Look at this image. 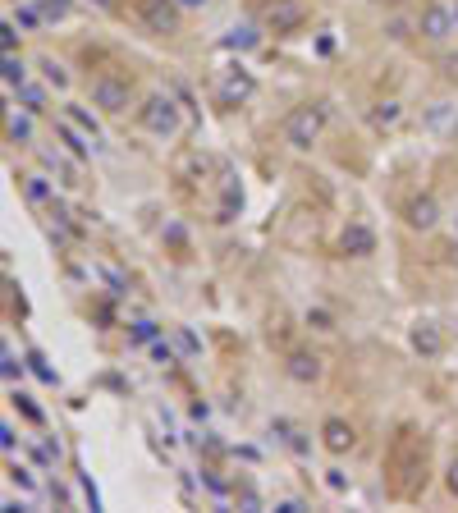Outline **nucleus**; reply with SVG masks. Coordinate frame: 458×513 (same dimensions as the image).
<instances>
[{
    "label": "nucleus",
    "instance_id": "412c9836",
    "mask_svg": "<svg viewBox=\"0 0 458 513\" xmlns=\"http://www.w3.org/2000/svg\"><path fill=\"white\" fill-rule=\"evenodd\" d=\"M10 142H33V110L10 115Z\"/></svg>",
    "mask_w": 458,
    "mask_h": 513
},
{
    "label": "nucleus",
    "instance_id": "c9c22d12",
    "mask_svg": "<svg viewBox=\"0 0 458 513\" xmlns=\"http://www.w3.org/2000/svg\"><path fill=\"white\" fill-rule=\"evenodd\" d=\"M449 491H454V495H458V459H454V463H449Z\"/></svg>",
    "mask_w": 458,
    "mask_h": 513
},
{
    "label": "nucleus",
    "instance_id": "f8f14e48",
    "mask_svg": "<svg viewBox=\"0 0 458 513\" xmlns=\"http://www.w3.org/2000/svg\"><path fill=\"white\" fill-rule=\"evenodd\" d=\"M413 349L422 353V358H440V349H445V335H440L436 321H417V326H413Z\"/></svg>",
    "mask_w": 458,
    "mask_h": 513
},
{
    "label": "nucleus",
    "instance_id": "b1692460",
    "mask_svg": "<svg viewBox=\"0 0 458 513\" xmlns=\"http://www.w3.org/2000/svg\"><path fill=\"white\" fill-rule=\"evenodd\" d=\"M19 101H23V110L42 115V110H46V88H28V83H23V88H19Z\"/></svg>",
    "mask_w": 458,
    "mask_h": 513
},
{
    "label": "nucleus",
    "instance_id": "473e14b6",
    "mask_svg": "<svg viewBox=\"0 0 458 513\" xmlns=\"http://www.w3.org/2000/svg\"><path fill=\"white\" fill-rule=\"evenodd\" d=\"M28 362H33V372H37V376H42V381H51V385H55V372H51V367H46V362H42V358H37V353H33V358H28Z\"/></svg>",
    "mask_w": 458,
    "mask_h": 513
},
{
    "label": "nucleus",
    "instance_id": "20e7f679",
    "mask_svg": "<svg viewBox=\"0 0 458 513\" xmlns=\"http://www.w3.org/2000/svg\"><path fill=\"white\" fill-rule=\"evenodd\" d=\"M92 106H97L101 115H124V110L133 106L129 78H120V74H97V78H92Z\"/></svg>",
    "mask_w": 458,
    "mask_h": 513
},
{
    "label": "nucleus",
    "instance_id": "39448f33",
    "mask_svg": "<svg viewBox=\"0 0 458 513\" xmlns=\"http://www.w3.org/2000/svg\"><path fill=\"white\" fill-rule=\"evenodd\" d=\"M262 23H266V33H275V37H294V33H303L307 5L303 0H271L266 14H262Z\"/></svg>",
    "mask_w": 458,
    "mask_h": 513
},
{
    "label": "nucleus",
    "instance_id": "bb28decb",
    "mask_svg": "<svg viewBox=\"0 0 458 513\" xmlns=\"http://www.w3.org/2000/svg\"><path fill=\"white\" fill-rule=\"evenodd\" d=\"M175 344H179V349H184V353H188V358H193V353H197V349H202V344H197V335H193V330H184V326H179V330H175Z\"/></svg>",
    "mask_w": 458,
    "mask_h": 513
},
{
    "label": "nucleus",
    "instance_id": "58836bf2",
    "mask_svg": "<svg viewBox=\"0 0 458 513\" xmlns=\"http://www.w3.org/2000/svg\"><path fill=\"white\" fill-rule=\"evenodd\" d=\"M454 230H458V216H454Z\"/></svg>",
    "mask_w": 458,
    "mask_h": 513
},
{
    "label": "nucleus",
    "instance_id": "423d86ee",
    "mask_svg": "<svg viewBox=\"0 0 458 513\" xmlns=\"http://www.w3.org/2000/svg\"><path fill=\"white\" fill-rule=\"evenodd\" d=\"M417 33L426 37V42H449V37L458 33V19L454 10H449L445 0H431L422 14H417Z\"/></svg>",
    "mask_w": 458,
    "mask_h": 513
},
{
    "label": "nucleus",
    "instance_id": "e433bc0d",
    "mask_svg": "<svg viewBox=\"0 0 458 513\" xmlns=\"http://www.w3.org/2000/svg\"><path fill=\"white\" fill-rule=\"evenodd\" d=\"M184 10H207V0H179Z\"/></svg>",
    "mask_w": 458,
    "mask_h": 513
},
{
    "label": "nucleus",
    "instance_id": "a211bd4d",
    "mask_svg": "<svg viewBox=\"0 0 458 513\" xmlns=\"http://www.w3.org/2000/svg\"><path fill=\"white\" fill-rule=\"evenodd\" d=\"M42 78H46V88H55V92H65V88H69L65 65H60V60H51V55L42 60Z\"/></svg>",
    "mask_w": 458,
    "mask_h": 513
},
{
    "label": "nucleus",
    "instance_id": "9d476101",
    "mask_svg": "<svg viewBox=\"0 0 458 513\" xmlns=\"http://www.w3.org/2000/svg\"><path fill=\"white\" fill-rule=\"evenodd\" d=\"M321 372H326V367H321L317 353L298 349V353H289V358H284V376H289V381H298V385H317Z\"/></svg>",
    "mask_w": 458,
    "mask_h": 513
},
{
    "label": "nucleus",
    "instance_id": "f3484780",
    "mask_svg": "<svg viewBox=\"0 0 458 513\" xmlns=\"http://www.w3.org/2000/svg\"><path fill=\"white\" fill-rule=\"evenodd\" d=\"M14 23H19L23 33H37V28H42V23H46V14H42V0H37V5H19V14H14Z\"/></svg>",
    "mask_w": 458,
    "mask_h": 513
},
{
    "label": "nucleus",
    "instance_id": "f03ea898",
    "mask_svg": "<svg viewBox=\"0 0 458 513\" xmlns=\"http://www.w3.org/2000/svg\"><path fill=\"white\" fill-rule=\"evenodd\" d=\"M138 124L147 133H156V138H175L179 129H184V110H179L175 97H165V92H156V97H147L138 106Z\"/></svg>",
    "mask_w": 458,
    "mask_h": 513
},
{
    "label": "nucleus",
    "instance_id": "ddd939ff",
    "mask_svg": "<svg viewBox=\"0 0 458 513\" xmlns=\"http://www.w3.org/2000/svg\"><path fill=\"white\" fill-rule=\"evenodd\" d=\"M55 133H60V142H65V147L78 156V161H88V156H92V147H88V142H92V133L74 129V120H69V124H55Z\"/></svg>",
    "mask_w": 458,
    "mask_h": 513
},
{
    "label": "nucleus",
    "instance_id": "6ab92c4d",
    "mask_svg": "<svg viewBox=\"0 0 458 513\" xmlns=\"http://www.w3.org/2000/svg\"><path fill=\"white\" fill-rule=\"evenodd\" d=\"M399 115H404L399 101H381V106L371 110V124H376V129H390V124H399Z\"/></svg>",
    "mask_w": 458,
    "mask_h": 513
},
{
    "label": "nucleus",
    "instance_id": "5701e85b",
    "mask_svg": "<svg viewBox=\"0 0 458 513\" xmlns=\"http://www.w3.org/2000/svg\"><path fill=\"white\" fill-rule=\"evenodd\" d=\"M69 120H74V124H78V129H83V133H92V138H97V133H101L97 115H92L88 106H69Z\"/></svg>",
    "mask_w": 458,
    "mask_h": 513
},
{
    "label": "nucleus",
    "instance_id": "dca6fc26",
    "mask_svg": "<svg viewBox=\"0 0 458 513\" xmlns=\"http://www.w3.org/2000/svg\"><path fill=\"white\" fill-rule=\"evenodd\" d=\"M23 83H28V69H23V60H19L14 51H5V88L19 92Z\"/></svg>",
    "mask_w": 458,
    "mask_h": 513
},
{
    "label": "nucleus",
    "instance_id": "ea45409f",
    "mask_svg": "<svg viewBox=\"0 0 458 513\" xmlns=\"http://www.w3.org/2000/svg\"><path fill=\"white\" fill-rule=\"evenodd\" d=\"M454 19H458V10H454Z\"/></svg>",
    "mask_w": 458,
    "mask_h": 513
},
{
    "label": "nucleus",
    "instance_id": "f704fd0d",
    "mask_svg": "<svg viewBox=\"0 0 458 513\" xmlns=\"http://www.w3.org/2000/svg\"><path fill=\"white\" fill-rule=\"evenodd\" d=\"M449 115H454V110H436V115H431V129H445V124H449Z\"/></svg>",
    "mask_w": 458,
    "mask_h": 513
},
{
    "label": "nucleus",
    "instance_id": "c756f323",
    "mask_svg": "<svg viewBox=\"0 0 458 513\" xmlns=\"http://www.w3.org/2000/svg\"><path fill=\"white\" fill-rule=\"evenodd\" d=\"M165 243H170V248H188L184 225H165Z\"/></svg>",
    "mask_w": 458,
    "mask_h": 513
},
{
    "label": "nucleus",
    "instance_id": "72a5a7b5",
    "mask_svg": "<svg viewBox=\"0 0 458 513\" xmlns=\"http://www.w3.org/2000/svg\"><path fill=\"white\" fill-rule=\"evenodd\" d=\"M14 481H19L23 491H33V472H28V468H14Z\"/></svg>",
    "mask_w": 458,
    "mask_h": 513
},
{
    "label": "nucleus",
    "instance_id": "aec40b11",
    "mask_svg": "<svg viewBox=\"0 0 458 513\" xmlns=\"http://www.w3.org/2000/svg\"><path fill=\"white\" fill-rule=\"evenodd\" d=\"M23 197H28L33 207H42V202H51V179L33 175V179H28V184H23Z\"/></svg>",
    "mask_w": 458,
    "mask_h": 513
},
{
    "label": "nucleus",
    "instance_id": "0eeeda50",
    "mask_svg": "<svg viewBox=\"0 0 458 513\" xmlns=\"http://www.w3.org/2000/svg\"><path fill=\"white\" fill-rule=\"evenodd\" d=\"M371 252H376V230H371V225H362V220H353V225H344V230H339V257H353V262H367Z\"/></svg>",
    "mask_w": 458,
    "mask_h": 513
},
{
    "label": "nucleus",
    "instance_id": "393cba45",
    "mask_svg": "<svg viewBox=\"0 0 458 513\" xmlns=\"http://www.w3.org/2000/svg\"><path fill=\"white\" fill-rule=\"evenodd\" d=\"M69 0H42V14H46V23H60V19H69Z\"/></svg>",
    "mask_w": 458,
    "mask_h": 513
},
{
    "label": "nucleus",
    "instance_id": "c85d7f7f",
    "mask_svg": "<svg viewBox=\"0 0 458 513\" xmlns=\"http://www.w3.org/2000/svg\"><path fill=\"white\" fill-rule=\"evenodd\" d=\"M385 33H390V42H408V37H413L404 19H390V23H385Z\"/></svg>",
    "mask_w": 458,
    "mask_h": 513
},
{
    "label": "nucleus",
    "instance_id": "4468645a",
    "mask_svg": "<svg viewBox=\"0 0 458 513\" xmlns=\"http://www.w3.org/2000/svg\"><path fill=\"white\" fill-rule=\"evenodd\" d=\"M257 42H262V33H257L252 23H243V28H234V33H229L220 46H225V51H252Z\"/></svg>",
    "mask_w": 458,
    "mask_h": 513
},
{
    "label": "nucleus",
    "instance_id": "4c0bfd02",
    "mask_svg": "<svg viewBox=\"0 0 458 513\" xmlns=\"http://www.w3.org/2000/svg\"><path fill=\"white\" fill-rule=\"evenodd\" d=\"M92 5H101V10H110V5H115V0H92Z\"/></svg>",
    "mask_w": 458,
    "mask_h": 513
},
{
    "label": "nucleus",
    "instance_id": "6e6552de",
    "mask_svg": "<svg viewBox=\"0 0 458 513\" xmlns=\"http://www.w3.org/2000/svg\"><path fill=\"white\" fill-rule=\"evenodd\" d=\"M404 220H408V230H417V234H431L440 225V202L431 193H422V197H413L404 207Z\"/></svg>",
    "mask_w": 458,
    "mask_h": 513
},
{
    "label": "nucleus",
    "instance_id": "4be33fe9",
    "mask_svg": "<svg viewBox=\"0 0 458 513\" xmlns=\"http://www.w3.org/2000/svg\"><path fill=\"white\" fill-rule=\"evenodd\" d=\"M133 344H142V349H152L156 339H161V326H156V321H133Z\"/></svg>",
    "mask_w": 458,
    "mask_h": 513
},
{
    "label": "nucleus",
    "instance_id": "7ed1b4c3",
    "mask_svg": "<svg viewBox=\"0 0 458 513\" xmlns=\"http://www.w3.org/2000/svg\"><path fill=\"white\" fill-rule=\"evenodd\" d=\"M142 28L156 37H179L184 33V5L179 0H133Z\"/></svg>",
    "mask_w": 458,
    "mask_h": 513
},
{
    "label": "nucleus",
    "instance_id": "2eb2a0df",
    "mask_svg": "<svg viewBox=\"0 0 458 513\" xmlns=\"http://www.w3.org/2000/svg\"><path fill=\"white\" fill-rule=\"evenodd\" d=\"M239 211H243V188L239 184H225V202H220V216L216 220H220V225H229Z\"/></svg>",
    "mask_w": 458,
    "mask_h": 513
},
{
    "label": "nucleus",
    "instance_id": "2f4dec72",
    "mask_svg": "<svg viewBox=\"0 0 458 513\" xmlns=\"http://www.w3.org/2000/svg\"><path fill=\"white\" fill-rule=\"evenodd\" d=\"M440 69H445V83H458V55H445Z\"/></svg>",
    "mask_w": 458,
    "mask_h": 513
},
{
    "label": "nucleus",
    "instance_id": "7c9ffc66",
    "mask_svg": "<svg viewBox=\"0 0 458 513\" xmlns=\"http://www.w3.org/2000/svg\"><path fill=\"white\" fill-rule=\"evenodd\" d=\"M14 28H19V23H5V28H0V42H5V51H14V46H19V33H14Z\"/></svg>",
    "mask_w": 458,
    "mask_h": 513
},
{
    "label": "nucleus",
    "instance_id": "f257e3e1",
    "mask_svg": "<svg viewBox=\"0 0 458 513\" xmlns=\"http://www.w3.org/2000/svg\"><path fill=\"white\" fill-rule=\"evenodd\" d=\"M321 124H326V106H312V101H303V106H294L289 115H284L280 133H284V142H289L294 152H307V147L321 138Z\"/></svg>",
    "mask_w": 458,
    "mask_h": 513
},
{
    "label": "nucleus",
    "instance_id": "9b49d317",
    "mask_svg": "<svg viewBox=\"0 0 458 513\" xmlns=\"http://www.w3.org/2000/svg\"><path fill=\"white\" fill-rule=\"evenodd\" d=\"M257 92V83H252L248 69H234V74L220 83V106H243V101Z\"/></svg>",
    "mask_w": 458,
    "mask_h": 513
},
{
    "label": "nucleus",
    "instance_id": "1a4fd4ad",
    "mask_svg": "<svg viewBox=\"0 0 458 513\" xmlns=\"http://www.w3.org/2000/svg\"><path fill=\"white\" fill-rule=\"evenodd\" d=\"M321 445H326V454H349L353 445H358V431H353L349 422H344V417H326V422H321Z\"/></svg>",
    "mask_w": 458,
    "mask_h": 513
},
{
    "label": "nucleus",
    "instance_id": "a878e982",
    "mask_svg": "<svg viewBox=\"0 0 458 513\" xmlns=\"http://www.w3.org/2000/svg\"><path fill=\"white\" fill-rule=\"evenodd\" d=\"M307 326L312 330H335V317H330L326 307H312V312H307Z\"/></svg>",
    "mask_w": 458,
    "mask_h": 513
},
{
    "label": "nucleus",
    "instance_id": "cd10ccee",
    "mask_svg": "<svg viewBox=\"0 0 458 513\" xmlns=\"http://www.w3.org/2000/svg\"><path fill=\"white\" fill-rule=\"evenodd\" d=\"M152 358L161 362V367H175V362H179V358H175V349H170V344H161V339L152 344Z\"/></svg>",
    "mask_w": 458,
    "mask_h": 513
}]
</instances>
